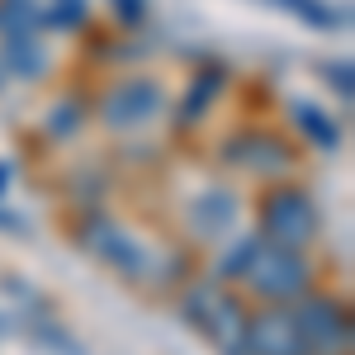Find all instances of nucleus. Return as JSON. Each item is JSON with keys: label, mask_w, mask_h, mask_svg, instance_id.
<instances>
[{"label": "nucleus", "mask_w": 355, "mask_h": 355, "mask_svg": "<svg viewBox=\"0 0 355 355\" xmlns=\"http://www.w3.org/2000/svg\"><path fill=\"white\" fill-rule=\"evenodd\" d=\"M261 227H266V237L270 246H284V251H299L303 242H313V232H318V209H313V199L294 185H279L261 199Z\"/></svg>", "instance_id": "f257e3e1"}, {"label": "nucleus", "mask_w": 355, "mask_h": 355, "mask_svg": "<svg viewBox=\"0 0 355 355\" xmlns=\"http://www.w3.org/2000/svg\"><path fill=\"white\" fill-rule=\"evenodd\" d=\"M246 279L261 289V299H270L275 308L294 303L308 294V261L299 251H284V246H256L251 266H246Z\"/></svg>", "instance_id": "f03ea898"}, {"label": "nucleus", "mask_w": 355, "mask_h": 355, "mask_svg": "<svg viewBox=\"0 0 355 355\" xmlns=\"http://www.w3.org/2000/svg\"><path fill=\"white\" fill-rule=\"evenodd\" d=\"M185 318L199 322L227 355H246V313H242V303L232 299V294H218V289H190Z\"/></svg>", "instance_id": "7ed1b4c3"}, {"label": "nucleus", "mask_w": 355, "mask_h": 355, "mask_svg": "<svg viewBox=\"0 0 355 355\" xmlns=\"http://www.w3.org/2000/svg\"><path fill=\"white\" fill-rule=\"evenodd\" d=\"M294 322H299L303 341H308V355L313 351H346L351 346V318L336 299H322V294H303L299 308H294Z\"/></svg>", "instance_id": "20e7f679"}, {"label": "nucleus", "mask_w": 355, "mask_h": 355, "mask_svg": "<svg viewBox=\"0 0 355 355\" xmlns=\"http://www.w3.org/2000/svg\"><path fill=\"white\" fill-rule=\"evenodd\" d=\"M246 355H308L294 308H266L261 318H246Z\"/></svg>", "instance_id": "39448f33"}, {"label": "nucleus", "mask_w": 355, "mask_h": 355, "mask_svg": "<svg viewBox=\"0 0 355 355\" xmlns=\"http://www.w3.org/2000/svg\"><path fill=\"white\" fill-rule=\"evenodd\" d=\"M157 105H162V90L152 81H119L105 95V123L110 128H137L157 114Z\"/></svg>", "instance_id": "423d86ee"}, {"label": "nucleus", "mask_w": 355, "mask_h": 355, "mask_svg": "<svg viewBox=\"0 0 355 355\" xmlns=\"http://www.w3.org/2000/svg\"><path fill=\"white\" fill-rule=\"evenodd\" d=\"M85 242L100 251V261H114L123 275H142L147 266H142V246L119 227V223H110V218H90L85 223V232H81Z\"/></svg>", "instance_id": "0eeeda50"}, {"label": "nucleus", "mask_w": 355, "mask_h": 355, "mask_svg": "<svg viewBox=\"0 0 355 355\" xmlns=\"http://www.w3.org/2000/svg\"><path fill=\"white\" fill-rule=\"evenodd\" d=\"M227 162L246 166V171H261V175H275V171L289 166V147L270 133L266 137H232L227 142Z\"/></svg>", "instance_id": "6e6552de"}, {"label": "nucleus", "mask_w": 355, "mask_h": 355, "mask_svg": "<svg viewBox=\"0 0 355 355\" xmlns=\"http://www.w3.org/2000/svg\"><path fill=\"white\" fill-rule=\"evenodd\" d=\"M232 214H237V199L223 194V190H209L204 199H194V209H190V218H194L199 232H223V227L232 223Z\"/></svg>", "instance_id": "1a4fd4ad"}, {"label": "nucleus", "mask_w": 355, "mask_h": 355, "mask_svg": "<svg viewBox=\"0 0 355 355\" xmlns=\"http://www.w3.org/2000/svg\"><path fill=\"white\" fill-rule=\"evenodd\" d=\"M0 28H5L10 43H15V38H33V28H38L33 0H0Z\"/></svg>", "instance_id": "9d476101"}, {"label": "nucleus", "mask_w": 355, "mask_h": 355, "mask_svg": "<svg viewBox=\"0 0 355 355\" xmlns=\"http://www.w3.org/2000/svg\"><path fill=\"white\" fill-rule=\"evenodd\" d=\"M294 123H299V128H303L308 137H313L318 147H336V142H341L336 123H331V119H327L322 110H313L308 100H299V105H294Z\"/></svg>", "instance_id": "9b49d317"}, {"label": "nucleus", "mask_w": 355, "mask_h": 355, "mask_svg": "<svg viewBox=\"0 0 355 355\" xmlns=\"http://www.w3.org/2000/svg\"><path fill=\"white\" fill-rule=\"evenodd\" d=\"M223 85V67H204L199 76H194V90L190 100L180 105V119H199V114L209 110V100H214V90Z\"/></svg>", "instance_id": "f8f14e48"}, {"label": "nucleus", "mask_w": 355, "mask_h": 355, "mask_svg": "<svg viewBox=\"0 0 355 355\" xmlns=\"http://www.w3.org/2000/svg\"><path fill=\"white\" fill-rule=\"evenodd\" d=\"M10 62H15V71H24V76H38V71H43V53L33 48V38H15V43H10Z\"/></svg>", "instance_id": "ddd939ff"}, {"label": "nucleus", "mask_w": 355, "mask_h": 355, "mask_svg": "<svg viewBox=\"0 0 355 355\" xmlns=\"http://www.w3.org/2000/svg\"><path fill=\"white\" fill-rule=\"evenodd\" d=\"M279 5H289L299 19H308V24H318V28H331V24H336V10H327L322 0H279Z\"/></svg>", "instance_id": "4468645a"}, {"label": "nucleus", "mask_w": 355, "mask_h": 355, "mask_svg": "<svg viewBox=\"0 0 355 355\" xmlns=\"http://www.w3.org/2000/svg\"><path fill=\"white\" fill-rule=\"evenodd\" d=\"M256 246H261V237H246V242H237L232 251H227V261H218V275H246L251 256H256Z\"/></svg>", "instance_id": "2eb2a0df"}, {"label": "nucleus", "mask_w": 355, "mask_h": 355, "mask_svg": "<svg viewBox=\"0 0 355 355\" xmlns=\"http://www.w3.org/2000/svg\"><path fill=\"white\" fill-rule=\"evenodd\" d=\"M85 19V0H57V10L48 15V24H81Z\"/></svg>", "instance_id": "dca6fc26"}, {"label": "nucleus", "mask_w": 355, "mask_h": 355, "mask_svg": "<svg viewBox=\"0 0 355 355\" xmlns=\"http://www.w3.org/2000/svg\"><path fill=\"white\" fill-rule=\"evenodd\" d=\"M114 10H119L123 24H137V19L147 15V0H114Z\"/></svg>", "instance_id": "f3484780"}, {"label": "nucleus", "mask_w": 355, "mask_h": 355, "mask_svg": "<svg viewBox=\"0 0 355 355\" xmlns=\"http://www.w3.org/2000/svg\"><path fill=\"white\" fill-rule=\"evenodd\" d=\"M327 81L341 90V100H351V62H336V67L327 71Z\"/></svg>", "instance_id": "a211bd4d"}, {"label": "nucleus", "mask_w": 355, "mask_h": 355, "mask_svg": "<svg viewBox=\"0 0 355 355\" xmlns=\"http://www.w3.org/2000/svg\"><path fill=\"white\" fill-rule=\"evenodd\" d=\"M5 175H10V171H5V166H0V190H5Z\"/></svg>", "instance_id": "6ab92c4d"}]
</instances>
